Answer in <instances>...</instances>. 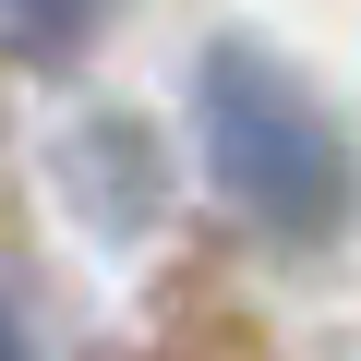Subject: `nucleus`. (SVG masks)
<instances>
[{
	"label": "nucleus",
	"mask_w": 361,
	"mask_h": 361,
	"mask_svg": "<svg viewBox=\"0 0 361 361\" xmlns=\"http://www.w3.org/2000/svg\"><path fill=\"white\" fill-rule=\"evenodd\" d=\"M193 121H205V169H217V193H229L265 241L313 253V241L349 229V133L325 121V97H313L277 49L217 37L205 73H193Z\"/></svg>",
	"instance_id": "1"
},
{
	"label": "nucleus",
	"mask_w": 361,
	"mask_h": 361,
	"mask_svg": "<svg viewBox=\"0 0 361 361\" xmlns=\"http://www.w3.org/2000/svg\"><path fill=\"white\" fill-rule=\"evenodd\" d=\"M109 13H121V0H0V49H13V61H73Z\"/></svg>",
	"instance_id": "2"
},
{
	"label": "nucleus",
	"mask_w": 361,
	"mask_h": 361,
	"mask_svg": "<svg viewBox=\"0 0 361 361\" xmlns=\"http://www.w3.org/2000/svg\"><path fill=\"white\" fill-rule=\"evenodd\" d=\"M0 361H37V349H25V325H13V301H0Z\"/></svg>",
	"instance_id": "3"
}]
</instances>
